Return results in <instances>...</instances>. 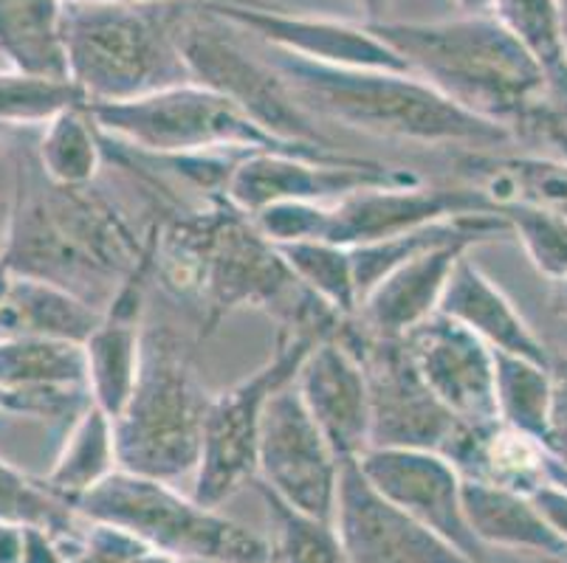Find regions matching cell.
Wrapping results in <instances>:
<instances>
[{
  "mask_svg": "<svg viewBox=\"0 0 567 563\" xmlns=\"http://www.w3.org/2000/svg\"><path fill=\"white\" fill-rule=\"evenodd\" d=\"M156 223L153 279L198 313V338L240 310H260L280 327L337 335L344 316L313 296L260 234L251 215L226 198L173 209Z\"/></svg>",
  "mask_w": 567,
  "mask_h": 563,
  "instance_id": "6da1fadb",
  "label": "cell"
},
{
  "mask_svg": "<svg viewBox=\"0 0 567 563\" xmlns=\"http://www.w3.org/2000/svg\"><path fill=\"white\" fill-rule=\"evenodd\" d=\"M395 51L410 74L472 116L503 127L530 155L567 161V105L554 96L543 65L494 14L435 23H364Z\"/></svg>",
  "mask_w": 567,
  "mask_h": 563,
  "instance_id": "7a4b0ae2",
  "label": "cell"
},
{
  "mask_svg": "<svg viewBox=\"0 0 567 563\" xmlns=\"http://www.w3.org/2000/svg\"><path fill=\"white\" fill-rule=\"evenodd\" d=\"M156 226L138 234L127 215L94 184L60 186L38 155L18 164L0 262L12 277L38 279L105 310L147 257Z\"/></svg>",
  "mask_w": 567,
  "mask_h": 563,
  "instance_id": "3957f363",
  "label": "cell"
},
{
  "mask_svg": "<svg viewBox=\"0 0 567 563\" xmlns=\"http://www.w3.org/2000/svg\"><path fill=\"white\" fill-rule=\"evenodd\" d=\"M293 100L317 122L421 147H466L477 153L508 144L512 136L472 116L410 71L337 69L266 49Z\"/></svg>",
  "mask_w": 567,
  "mask_h": 563,
  "instance_id": "277c9868",
  "label": "cell"
},
{
  "mask_svg": "<svg viewBox=\"0 0 567 563\" xmlns=\"http://www.w3.org/2000/svg\"><path fill=\"white\" fill-rule=\"evenodd\" d=\"M182 9L184 0L63 3L65 69L87 105L193 82L178 49Z\"/></svg>",
  "mask_w": 567,
  "mask_h": 563,
  "instance_id": "5b68a950",
  "label": "cell"
},
{
  "mask_svg": "<svg viewBox=\"0 0 567 563\" xmlns=\"http://www.w3.org/2000/svg\"><path fill=\"white\" fill-rule=\"evenodd\" d=\"M209 403L193 350L167 324L144 327L136 384L113 417L118 471L169 484L195 477Z\"/></svg>",
  "mask_w": 567,
  "mask_h": 563,
  "instance_id": "8992f818",
  "label": "cell"
},
{
  "mask_svg": "<svg viewBox=\"0 0 567 563\" xmlns=\"http://www.w3.org/2000/svg\"><path fill=\"white\" fill-rule=\"evenodd\" d=\"M71 504L85 521L118 526L178 561L266 563V539L169 482L113 471Z\"/></svg>",
  "mask_w": 567,
  "mask_h": 563,
  "instance_id": "52a82bcc",
  "label": "cell"
},
{
  "mask_svg": "<svg viewBox=\"0 0 567 563\" xmlns=\"http://www.w3.org/2000/svg\"><path fill=\"white\" fill-rule=\"evenodd\" d=\"M87 113L113 142L151 155L184 153H291L328 158L342 149L288 144L260 131L226 96L198 85L164 87L138 100L87 105Z\"/></svg>",
  "mask_w": 567,
  "mask_h": 563,
  "instance_id": "ba28073f",
  "label": "cell"
},
{
  "mask_svg": "<svg viewBox=\"0 0 567 563\" xmlns=\"http://www.w3.org/2000/svg\"><path fill=\"white\" fill-rule=\"evenodd\" d=\"M178 49L187 62L189 80L226 96L268 136L288 144L337 149L317 118L293 100L280 71L266 56L251 54L231 34V25L204 0H184Z\"/></svg>",
  "mask_w": 567,
  "mask_h": 563,
  "instance_id": "9c48e42d",
  "label": "cell"
},
{
  "mask_svg": "<svg viewBox=\"0 0 567 563\" xmlns=\"http://www.w3.org/2000/svg\"><path fill=\"white\" fill-rule=\"evenodd\" d=\"M319 341L322 335L308 330L277 327L271 358L251 372L249 378L213 395L189 493L195 502L218 510L237 490L255 482L262 411L277 389L297 378L302 361Z\"/></svg>",
  "mask_w": 567,
  "mask_h": 563,
  "instance_id": "30bf717a",
  "label": "cell"
},
{
  "mask_svg": "<svg viewBox=\"0 0 567 563\" xmlns=\"http://www.w3.org/2000/svg\"><path fill=\"white\" fill-rule=\"evenodd\" d=\"M337 338L355 355L368 380L370 448H426L441 453L461 420L432 395L406 353L404 338L373 333L355 316L344 319Z\"/></svg>",
  "mask_w": 567,
  "mask_h": 563,
  "instance_id": "8fae6325",
  "label": "cell"
},
{
  "mask_svg": "<svg viewBox=\"0 0 567 563\" xmlns=\"http://www.w3.org/2000/svg\"><path fill=\"white\" fill-rule=\"evenodd\" d=\"M412 184H421V175L362 155L337 153L311 158L291 153H249L226 184V200L246 215H257L282 200L337 204L362 189Z\"/></svg>",
  "mask_w": 567,
  "mask_h": 563,
  "instance_id": "7c38bea8",
  "label": "cell"
},
{
  "mask_svg": "<svg viewBox=\"0 0 567 563\" xmlns=\"http://www.w3.org/2000/svg\"><path fill=\"white\" fill-rule=\"evenodd\" d=\"M339 459L308 415L297 386L277 389L262 411L257 442V482L291 508L333 521Z\"/></svg>",
  "mask_w": 567,
  "mask_h": 563,
  "instance_id": "4fadbf2b",
  "label": "cell"
},
{
  "mask_svg": "<svg viewBox=\"0 0 567 563\" xmlns=\"http://www.w3.org/2000/svg\"><path fill=\"white\" fill-rule=\"evenodd\" d=\"M355 462L386 502L468 561L486 563V546L474 539L463 510V479L443 453L426 448H368Z\"/></svg>",
  "mask_w": 567,
  "mask_h": 563,
  "instance_id": "5bb4252c",
  "label": "cell"
},
{
  "mask_svg": "<svg viewBox=\"0 0 567 563\" xmlns=\"http://www.w3.org/2000/svg\"><path fill=\"white\" fill-rule=\"evenodd\" d=\"M463 215H503L488 192L472 184L461 186H375L328 204L322 240L355 248L399 237L424 226Z\"/></svg>",
  "mask_w": 567,
  "mask_h": 563,
  "instance_id": "9a60e30c",
  "label": "cell"
},
{
  "mask_svg": "<svg viewBox=\"0 0 567 563\" xmlns=\"http://www.w3.org/2000/svg\"><path fill=\"white\" fill-rule=\"evenodd\" d=\"M333 526L350 563H477L386 502L355 459L339 465Z\"/></svg>",
  "mask_w": 567,
  "mask_h": 563,
  "instance_id": "2e32d148",
  "label": "cell"
},
{
  "mask_svg": "<svg viewBox=\"0 0 567 563\" xmlns=\"http://www.w3.org/2000/svg\"><path fill=\"white\" fill-rule=\"evenodd\" d=\"M231 29L249 31L266 49L293 54L300 60L337 65V69H379L406 71L395 51L381 43L368 25H353L344 20L317 18V14L282 12L271 3L244 7V3H215L204 0Z\"/></svg>",
  "mask_w": 567,
  "mask_h": 563,
  "instance_id": "e0dca14e",
  "label": "cell"
},
{
  "mask_svg": "<svg viewBox=\"0 0 567 563\" xmlns=\"http://www.w3.org/2000/svg\"><path fill=\"white\" fill-rule=\"evenodd\" d=\"M432 395L463 423L497 420L494 350L455 319L435 313L401 335Z\"/></svg>",
  "mask_w": 567,
  "mask_h": 563,
  "instance_id": "ac0fdd59",
  "label": "cell"
},
{
  "mask_svg": "<svg viewBox=\"0 0 567 563\" xmlns=\"http://www.w3.org/2000/svg\"><path fill=\"white\" fill-rule=\"evenodd\" d=\"M293 386L337 459H359L370 448L368 380L337 335L313 344Z\"/></svg>",
  "mask_w": 567,
  "mask_h": 563,
  "instance_id": "d6986e66",
  "label": "cell"
},
{
  "mask_svg": "<svg viewBox=\"0 0 567 563\" xmlns=\"http://www.w3.org/2000/svg\"><path fill=\"white\" fill-rule=\"evenodd\" d=\"M153 260H156V237L147 257L122 282L116 296L102 310L94 333L82 344L87 395L111 417L125 409L133 384H136L144 335V293L153 279Z\"/></svg>",
  "mask_w": 567,
  "mask_h": 563,
  "instance_id": "ffe728a7",
  "label": "cell"
},
{
  "mask_svg": "<svg viewBox=\"0 0 567 563\" xmlns=\"http://www.w3.org/2000/svg\"><path fill=\"white\" fill-rule=\"evenodd\" d=\"M0 392L12 411L76 417L91 400L82 344L54 338L0 335Z\"/></svg>",
  "mask_w": 567,
  "mask_h": 563,
  "instance_id": "44dd1931",
  "label": "cell"
},
{
  "mask_svg": "<svg viewBox=\"0 0 567 563\" xmlns=\"http://www.w3.org/2000/svg\"><path fill=\"white\" fill-rule=\"evenodd\" d=\"M437 313L472 330L494 353L517 355V358L543 366H550L554 361V350L525 322V316L514 307L512 299L505 296L503 288L477 268L472 251L463 254L452 268Z\"/></svg>",
  "mask_w": 567,
  "mask_h": 563,
  "instance_id": "7402d4cb",
  "label": "cell"
},
{
  "mask_svg": "<svg viewBox=\"0 0 567 563\" xmlns=\"http://www.w3.org/2000/svg\"><path fill=\"white\" fill-rule=\"evenodd\" d=\"M461 479L530 496L550 482V453L539 440L503 420L463 423L443 448Z\"/></svg>",
  "mask_w": 567,
  "mask_h": 563,
  "instance_id": "603a6c76",
  "label": "cell"
},
{
  "mask_svg": "<svg viewBox=\"0 0 567 563\" xmlns=\"http://www.w3.org/2000/svg\"><path fill=\"white\" fill-rule=\"evenodd\" d=\"M468 251L472 246L452 242V246L432 248L426 254L401 262L364 293L359 310H355V319L373 333L401 338L412 327L435 316L452 268Z\"/></svg>",
  "mask_w": 567,
  "mask_h": 563,
  "instance_id": "cb8c5ba5",
  "label": "cell"
},
{
  "mask_svg": "<svg viewBox=\"0 0 567 563\" xmlns=\"http://www.w3.org/2000/svg\"><path fill=\"white\" fill-rule=\"evenodd\" d=\"M463 510L474 539L486 550L503 546L567 561V541L548 524L530 496L463 479Z\"/></svg>",
  "mask_w": 567,
  "mask_h": 563,
  "instance_id": "d4e9b609",
  "label": "cell"
},
{
  "mask_svg": "<svg viewBox=\"0 0 567 563\" xmlns=\"http://www.w3.org/2000/svg\"><path fill=\"white\" fill-rule=\"evenodd\" d=\"M463 184H472L499 204L525 200L567 217V161L545 155H494L468 149L457 161Z\"/></svg>",
  "mask_w": 567,
  "mask_h": 563,
  "instance_id": "484cf974",
  "label": "cell"
},
{
  "mask_svg": "<svg viewBox=\"0 0 567 563\" xmlns=\"http://www.w3.org/2000/svg\"><path fill=\"white\" fill-rule=\"evenodd\" d=\"M100 319L102 310L38 279L12 277L7 296L0 302V335L85 344Z\"/></svg>",
  "mask_w": 567,
  "mask_h": 563,
  "instance_id": "4316f807",
  "label": "cell"
},
{
  "mask_svg": "<svg viewBox=\"0 0 567 563\" xmlns=\"http://www.w3.org/2000/svg\"><path fill=\"white\" fill-rule=\"evenodd\" d=\"M0 54L23 74L69 80L63 0H0Z\"/></svg>",
  "mask_w": 567,
  "mask_h": 563,
  "instance_id": "83f0119b",
  "label": "cell"
},
{
  "mask_svg": "<svg viewBox=\"0 0 567 563\" xmlns=\"http://www.w3.org/2000/svg\"><path fill=\"white\" fill-rule=\"evenodd\" d=\"M118 471L116 440H113V417L87 400L80 415L71 420L65 442L60 448L54 468L43 479L54 493L74 502L82 493Z\"/></svg>",
  "mask_w": 567,
  "mask_h": 563,
  "instance_id": "f1b7e54d",
  "label": "cell"
},
{
  "mask_svg": "<svg viewBox=\"0 0 567 563\" xmlns=\"http://www.w3.org/2000/svg\"><path fill=\"white\" fill-rule=\"evenodd\" d=\"M251 484L266 504L271 530L266 539V563H350L333 521L291 508L257 479Z\"/></svg>",
  "mask_w": 567,
  "mask_h": 563,
  "instance_id": "f546056e",
  "label": "cell"
},
{
  "mask_svg": "<svg viewBox=\"0 0 567 563\" xmlns=\"http://www.w3.org/2000/svg\"><path fill=\"white\" fill-rule=\"evenodd\" d=\"M38 164L49 180L60 186H87L100 175L105 153H102V133L94 124L87 105L71 107L43 124Z\"/></svg>",
  "mask_w": 567,
  "mask_h": 563,
  "instance_id": "4dcf8cb0",
  "label": "cell"
},
{
  "mask_svg": "<svg viewBox=\"0 0 567 563\" xmlns=\"http://www.w3.org/2000/svg\"><path fill=\"white\" fill-rule=\"evenodd\" d=\"M554 380L550 366L494 353V403L497 420L528 434L545 446L550 426Z\"/></svg>",
  "mask_w": 567,
  "mask_h": 563,
  "instance_id": "1f68e13d",
  "label": "cell"
},
{
  "mask_svg": "<svg viewBox=\"0 0 567 563\" xmlns=\"http://www.w3.org/2000/svg\"><path fill=\"white\" fill-rule=\"evenodd\" d=\"M492 14L543 65L556 100L567 105V49L561 0H494Z\"/></svg>",
  "mask_w": 567,
  "mask_h": 563,
  "instance_id": "d6a6232c",
  "label": "cell"
},
{
  "mask_svg": "<svg viewBox=\"0 0 567 563\" xmlns=\"http://www.w3.org/2000/svg\"><path fill=\"white\" fill-rule=\"evenodd\" d=\"M0 521L18 526H43L60 541L76 544L85 533V519L69 499L49 488L43 479L25 477L14 465L0 459Z\"/></svg>",
  "mask_w": 567,
  "mask_h": 563,
  "instance_id": "836d02e7",
  "label": "cell"
},
{
  "mask_svg": "<svg viewBox=\"0 0 567 563\" xmlns=\"http://www.w3.org/2000/svg\"><path fill=\"white\" fill-rule=\"evenodd\" d=\"M277 248H280L282 260L291 268L293 277L300 279L313 296L337 310L339 316H355L359 291H355L350 248L328 240L288 242V246Z\"/></svg>",
  "mask_w": 567,
  "mask_h": 563,
  "instance_id": "e575fe53",
  "label": "cell"
},
{
  "mask_svg": "<svg viewBox=\"0 0 567 563\" xmlns=\"http://www.w3.org/2000/svg\"><path fill=\"white\" fill-rule=\"evenodd\" d=\"M87 105L71 80L0 71V124H49L71 107Z\"/></svg>",
  "mask_w": 567,
  "mask_h": 563,
  "instance_id": "d590c367",
  "label": "cell"
},
{
  "mask_svg": "<svg viewBox=\"0 0 567 563\" xmlns=\"http://www.w3.org/2000/svg\"><path fill=\"white\" fill-rule=\"evenodd\" d=\"M503 217L539 277L548 282L567 277V217L525 200L503 204Z\"/></svg>",
  "mask_w": 567,
  "mask_h": 563,
  "instance_id": "8d00e7d4",
  "label": "cell"
},
{
  "mask_svg": "<svg viewBox=\"0 0 567 563\" xmlns=\"http://www.w3.org/2000/svg\"><path fill=\"white\" fill-rule=\"evenodd\" d=\"M255 226L266 240L275 246L288 242L322 240L328 223V204H302V200H282L251 215Z\"/></svg>",
  "mask_w": 567,
  "mask_h": 563,
  "instance_id": "74e56055",
  "label": "cell"
},
{
  "mask_svg": "<svg viewBox=\"0 0 567 563\" xmlns=\"http://www.w3.org/2000/svg\"><path fill=\"white\" fill-rule=\"evenodd\" d=\"M550 380H554V400H550V426L545 448L561 471H567V355L554 353Z\"/></svg>",
  "mask_w": 567,
  "mask_h": 563,
  "instance_id": "f35d334b",
  "label": "cell"
},
{
  "mask_svg": "<svg viewBox=\"0 0 567 563\" xmlns=\"http://www.w3.org/2000/svg\"><path fill=\"white\" fill-rule=\"evenodd\" d=\"M80 544L82 541H60L43 526H23V563H65L69 552Z\"/></svg>",
  "mask_w": 567,
  "mask_h": 563,
  "instance_id": "ab89813d",
  "label": "cell"
},
{
  "mask_svg": "<svg viewBox=\"0 0 567 563\" xmlns=\"http://www.w3.org/2000/svg\"><path fill=\"white\" fill-rule=\"evenodd\" d=\"M530 499L548 519V524L567 541V488H561L559 482H545L530 493Z\"/></svg>",
  "mask_w": 567,
  "mask_h": 563,
  "instance_id": "60d3db41",
  "label": "cell"
},
{
  "mask_svg": "<svg viewBox=\"0 0 567 563\" xmlns=\"http://www.w3.org/2000/svg\"><path fill=\"white\" fill-rule=\"evenodd\" d=\"M0 563H23V526L0 521Z\"/></svg>",
  "mask_w": 567,
  "mask_h": 563,
  "instance_id": "b9f144b4",
  "label": "cell"
},
{
  "mask_svg": "<svg viewBox=\"0 0 567 563\" xmlns=\"http://www.w3.org/2000/svg\"><path fill=\"white\" fill-rule=\"evenodd\" d=\"M548 302H550V310H554V316L565 319L567 322V277L550 282Z\"/></svg>",
  "mask_w": 567,
  "mask_h": 563,
  "instance_id": "7bdbcfd3",
  "label": "cell"
},
{
  "mask_svg": "<svg viewBox=\"0 0 567 563\" xmlns=\"http://www.w3.org/2000/svg\"><path fill=\"white\" fill-rule=\"evenodd\" d=\"M355 7L362 9L364 14V23H381L386 14V9H390V3L393 0H353Z\"/></svg>",
  "mask_w": 567,
  "mask_h": 563,
  "instance_id": "ee69618b",
  "label": "cell"
},
{
  "mask_svg": "<svg viewBox=\"0 0 567 563\" xmlns=\"http://www.w3.org/2000/svg\"><path fill=\"white\" fill-rule=\"evenodd\" d=\"M125 563H184V561H178V557H175V555H167V552L153 550V546L144 544L142 550H138L133 557H127Z\"/></svg>",
  "mask_w": 567,
  "mask_h": 563,
  "instance_id": "f6af8a7d",
  "label": "cell"
},
{
  "mask_svg": "<svg viewBox=\"0 0 567 563\" xmlns=\"http://www.w3.org/2000/svg\"><path fill=\"white\" fill-rule=\"evenodd\" d=\"M65 563H113V561H111V557L102 555V552L91 550V546H87L85 541H82V544L76 546V550L69 552V561H65Z\"/></svg>",
  "mask_w": 567,
  "mask_h": 563,
  "instance_id": "bcb514c9",
  "label": "cell"
},
{
  "mask_svg": "<svg viewBox=\"0 0 567 563\" xmlns=\"http://www.w3.org/2000/svg\"><path fill=\"white\" fill-rule=\"evenodd\" d=\"M463 14H492L494 0H455Z\"/></svg>",
  "mask_w": 567,
  "mask_h": 563,
  "instance_id": "7dc6e473",
  "label": "cell"
},
{
  "mask_svg": "<svg viewBox=\"0 0 567 563\" xmlns=\"http://www.w3.org/2000/svg\"><path fill=\"white\" fill-rule=\"evenodd\" d=\"M63 3H151V0H63Z\"/></svg>",
  "mask_w": 567,
  "mask_h": 563,
  "instance_id": "c3c4849f",
  "label": "cell"
},
{
  "mask_svg": "<svg viewBox=\"0 0 567 563\" xmlns=\"http://www.w3.org/2000/svg\"><path fill=\"white\" fill-rule=\"evenodd\" d=\"M9 279H12V273H9L7 268H3V262H0V302H3V296H7Z\"/></svg>",
  "mask_w": 567,
  "mask_h": 563,
  "instance_id": "681fc988",
  "label": "cell"
},
{
  "mask_svg": "<svg viewBox=\"0 0 567 563\" xmlns=\"http://www.w3.org/2000/svg\"><path fill=\"white\" fill-rule=\"evenodd\" d=\"M3 242H7V215L0 211V254H3Z\"/></svg>",
  "mask_w": 567,
  "mask_h": 563,
  "instance_id": "f907efd6",
  "label": "cell"
},
{
  "mask_svg": "<svg viewBox=\"0 0 567 563\" xmlns=\"http://www.w3.org/2000/svg\"><path fill=\"white\" fill-rule=\"evenodd\" d=\"M215 3H244V7H260L262 0H215Z\"/></svg>",
  "mask_w": 567,
  "mask_h": 563,
  "instance_id": "816d5d0a",
  "label": "cell"
},
{
  "mask_svg": "<svg viewBox=\"0 0 567 563\" xmlns=\"http://www.w3.org/2000/svg\"><path fill=\"white\" fill-rule=\"evenodd\" d=\"M561 29H565V49H567V7H561Z\"/></svg>",
  "mask_w": 567,
  "mask_h": 563,
  "instance_id": "f5cc1de1",
  "label": "cell"
},
{
  "mask_svg": "<svg viewBox=\"0 0 567 563\" xmlns=\"http://www.w3.org/2000/svg\"><path fill=\"white\" fill-rule=\"evenodd\" d=\"M3 131H7V127H3V124H0V142H3Z\"/></svg>",
  "mask_w": 567,
  "mask_h": 563,
  "instance_id": "db71d44e",
  "label": "cell"
},
{
  "mask_svg": "<svg viewBox=\"0 0 567 563\" xmlns=\"http://www.w3.org/2000/svg\"><path fill=\"white\" fill-rule=\"evenodd\" d=\"M548 563H567V561H548Z\"/></svg>",
  "mask_w": 567,
  "mask_h": 563,
  "instance_id": "11a10c76",
  "label": "cell"
},
{
  "mask_svg": "<svg viewBox=\"0 0 567 563\" xmlns=\"http://www.w3.org/2000/svg\"><path fill=\"white\" fill-rule=\"evenodd\" d=\"M561 7H567V0H561Z\"/></svg>",
  "mask_w": 567,
  "mask_h": 563,
  "instance_id": "9f6ffc18",
  "label": "cell"
}]
</instances>
